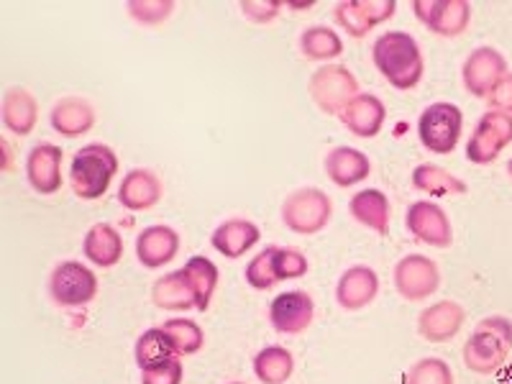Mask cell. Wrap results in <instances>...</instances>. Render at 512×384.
Listing matches in <instances>:
<instances>
[{
    "mask_svg": "<svg viewBox=\"0 0 512 384\" xmlns=\"http://www.w3.org/2000/svg\"><path fill=\"white\" fill-rule=\"evenodd\" d=\"M372 62L379 75L395 90L418 88L425 75L420 44L408 31H384L372 44Z\"/></svg>",
    "mask_w": 512,
    "mask_h": 384,
    "instance_id": "obj_1",
    "label": "cell"
},
{
    "mask_svg": "<svg viewBox=\"0 0 512 384\" xmlns=\"http://www.w3.org/2000/svg\"><path fill=\"white\" fill-rule=\"evenodd\" d=\"M512 354V318L507 315H487L474 326L472 336L466 338L464 364L469 372L489 374L500 372Z\"/></svg>",
    "mask_w": 512,
    "mask_h": 384,
    "instance_id": "obj_2",
    "label": "cell"
},
{
    "mask_svg": "<svg viewBox=\"0 0 512 384\" xmlns=\"http://www.w3.org/2000/svg\"><path fill=\"white\" fill-rule=\"evenodd\" d=\"M118 169H121V162L111 146L93 141L72 154L67 180L80 200H100L111 190Z\"/></svg>",
    "mask_w": 512,
    "mask_h": 384,
    "instance_id": "obj_3",
    "label": "cell"
},
{
    "mask_svg": "<svg viewBox=\"0 0 512 384\" xmlns=\"http://www.w3.org/2000/svg\"><path fill=\"white\" fill-rule=\"evenodd\" d=\"M461 134H464V113L456 103H438L425 105L418 118V139L425 152L446 157L459 146Z\"/></svg>",
    "mask_w": 512,
    "mask_h": 384,
    "instance_id": "obj_4",
    "label": "cell"
},
{
    "mask_svg": "<svg viewBox=\"0 0 512 384\" xmlns=\"http://www.w3.org/2000/svg\"><path fill=\"white\" fill-rule=\"evenodd\" d=\"M280 216L285 228H290L292 233L313 236L331 223L333 200L320 187H300L287 195Z\"/></svg>",
    "mask_w": 512,
    "mask_h": 384,
    "instance_id": "obj_5",
    "label": "cell"
},
{
    "mask_svg": "<svg viewBox=\"0 0 512 384\" xmlns=\"http://www.w3.org/2000/svg\"><path fill=\"white\" fill-rule=\"evenodd\" d=\"M98 274L77 259H64L49 274V297L59 308H85L98 297Z\"/></svg>",
    "mask_w": 512,
    "mask_h": 384,
    "instance_id": "obj_6",
    "label": "cell"
},
{
    "mask_svg": "<svg viewBox=\"0 0 512 384\" xmlns=\"http://www.w3.org/2000/svg\"><path fill=\"white\" fill-rule=\"evenodd\" d=\"M308 93L326 116H341L359 95V80L344 64H323L310 75Z\"/></svg>",
    "mask_w": 512,
    "mask_h": 384,
    "instance_id": "obj_7",
    "label": "cell"
},
{
    "mask_svg": "<svg viewBox=\"0 0 512 384\" xmlns=\"http://www.w3.org/2000/svg\"><path fill=\"white\" fill-rule=\"evenodd\" d=\"M392 280H395V290L402 300L425 303L441 287V269H438V264L433 262L431 256L408 254L395 264Z\"/></svg>",
    "mask_w": 512,
    "mask_h": 384,
    "instance_id": "obj_8",
    "label": "cell"
},
{
    "mask_svg": "<svg viewBox=\"0 0 512 384\" xmlns=\"http://www.w3.org/2000/svg\"><path fill=\"white\" fill-rule=\"evenodd\" d=\"M512 144V116L500 111H487L477 121L472 139L466 141V159L477 167L497 162L500 154Z\"/></svg>",
    "mask_w": 512,
    "mask_h": 384,
    "instance_id": "obj_9",
    "label": "cell"
},
{
    "mask_svg": "<svg viewBox=\"0 0 512 384\" xmlns=\"http://www.w3.org/2000/svg\"><path fill=\"white\" fill-rule=\"evenodd\" d=\"M413 13L420 24L441 39H459L472 26V3L466 0H415Z\"/></svg>",
    "mask_w": 512,
    "mask_h": 384,
    "instance_id": "obj_10",
    "label": "cell"
},
{
    "mask_svg": "<svg viewBox=\"0 0 512 384\" xmlns=\"http://www.w3.org/2000/svg\"><path fill=\"white\" fill-rule=\"evenodd\" d=\"M507 72H510V67H507V59L500 49L477 47L461 64V82L472 98L487 100Z\"/></svg>",
    "mask_w": 512,
    "mask_h": 384,
    "instance_id": "obj_11",
    "label": "cell"
},
{
    "mask_svg": "<svg viewBox=\"0 0 512 384\" xmlns=\"http://www.w3.org/2000/svg\"><path fill=\"white\" fill-rule=\"evenodd\" d=\"M395 13V0H338L333 6L338 29L346 31L351 39H364L377 26L387 24Z\"/></svg>",
    "mask_w": 512,
    "mask_h": 384,
    "instance_id": "obj_12",
    "label": "cell"
},
{
    "mask_svg": "<svg viewBox=\"0 0 512 384\" xmlns=\"http://www.w3.org/2000/svg\"><path fill=\"white\" fill-rule=\"evenodd\" d=\"M405 228L415 241L431 249H448L454 244V226L446 208L433 200H415L405 213Z\"/></svg>",
    "mask_w": 512,
    "mask_h": 384,
    "instance_id": "obj_13",
    "label": "cell"
},
{
    "mask_svg": "<svg viewBox=\"0 0 512 384\" xmlns=\"http://www.w3.org/2000/svg\"><path fill=\"white\" fill-rule=\"evenodd\" d=\"M315 320L313 297L305 290H287L280 292L269 303V323L277 333L285 336H300L308 331Z\"/></svg>",
    "mask_w": 512,
    "mask_h": 384,
    "instance_id": "obj_14",
    "label": "cell"
},
{
    "mask_svg": "<svg viewBox=\"0 0 512 384\" xmlns=\"http://www.w3.org/2000/svg\"><path fill=\"white\" fill-rule=\"evenodd\" d=\"M62 159V146L52 144V141L31 146V152L26 154V182L31 185V190L39 195H54L62 190Z\"/></svg>",
    "mask_w": 512,
    "mask_h": 384,
    "instance_id": "obj_15",
    "label": "cell"
},
{
    "mask_svg": "<svg viewBox=\"0 0 512 384\" xmlns=\"http://www.w3.org/2000/svg\"><path fill=\"white\" fill-rule=\"evenodd\" d=\"M379 295V274L367 264H354L344 269L336 282V303L341 310H364L377 300Z\"/></svg>",
    "mask_w": 512,
    "mask_h": 384,
    "instance_id": "obj_16",
    "label": "cell"
},
{
    "mask_svg": "<svg viewBox=\"0 0 512 384\" xmlns=\"http://www.w3.org/2000/svg\"><path fill=\"white\" fill-rule=\"evenodd\" d=\"M464 323V305L456 303V300H441V303H433L420 310L418 333L428 344H448L451 338L459 336Z\"/></svg>",
    "mask_w": 512,
    "mask_h": 384,
    "instance_id": "obj_17",
    "label": "cell"
},
{
    "mask_svg": "<svg viewBox=\"0 0 512 384\" xmlns=\"http://www.w3.org/2000/svg\"><path fill=\"white\" fill-rule=\"evenodd\" d=\"M180 254V233L172 226H146L136 236V259L144 269H162Z\"/></svg>",
    "mask_w": 512,
    "mask_h": 384,
    "instance_id": "obj_18",
    "label": "cell"
},
{
    "mask_svg": "<svg viewBox=\"0 0 512 384\" xmlns=\"http://www.w3.org/2000/svg\"><path fill=\"white\" fill-rule=\"evenodd\" d=\"M162 195V180L154 175L152 169L144 167L128 169L121 180V187H118V203H121V208L131 210V213H144V210L157 208Z\"/></svg>",
    "mask_w": 512,
    "mask_h": 384,
    "instance_id": "obj_19",
    "label": "cell"
},
{
    "mask_svg": "<svg viewBox=\"0 0 512 384\" xmlns=\"http://www.w3.org/2000/svg\"><path fill=\"white\" fill-rule=\"evenodd\" d=\"M338 121L359 139H377L387 121V105L377 95L359 93L346 105V111L338 116Z\"/></svg>",
    "mask_w": 512,
    "mask_h": 384,
    "instance_id": "obj_20",
    "label": "cell"
},
{
    "mask_svg": "<svg viewBox=\"0 0 512 384\" xmlns=\"http://www.w3.org/2000/svg\"><path fill=\"white\" fill-rule=\"evenodd\" d=\"M49 123L62 139H82L95 128V108L80 95H67L54 103Z\"/></svg>",
    "mask_w": 512,
    "mask_h": 384,
    "instance_id": "obj_21",
    "label": "cell"
},
{
    "mask_svg": "<svg viewBox=\"0 0 512 384\" xmlns=\"http://www.w3.org/2000/svg\"><path fill=\"white\" fill-rule=\"evenodd\" d=\"M323 169L336 187H356L372 175V159L356 146H333L323 159Z\"/></svg>",
    "mask_w": 512,
    "mask_h": 384,
    "instance_id": "obj_22",
    "label": "cell"
},
{
    "mask_svg": "<svg viewBox=\"0 0 512 384\" xmlns=\"http://www.w3.org/2000/svg\"><path fill=\"white\" fill-rule=\"evenodd\" d=\"M82 254L93 267L113 269L118 262H123V254H126L121 231L111 223H95L82 239Z\"/></svg>",
    "mask_w": 512,
    "mask_h": 384,
    "instance_id": "obj_23",
    "label": "cell"
},
{
    "mask_svg": "<svg viewBox=\"0 0 512 384\" xmlns=\"http://www.w3.org/2000/svg\"><path fill=\"white\" fill-rule=\"evenodd\" d=\"M262 241V228L256 226L249 218H231V221H223L221 226H216L213 236H210V244L226 259H241V256L249 254L256 244Z\"/></svg>",
    "mask_w": 512,
    "mask_h": 384,
    "instance_id": "obj_24",
    "label": "cell"
},
{
    "mask_svg": "<svg viewBox=\"0 0 512 384\" xmlns=\"http://www.w3.org/2000/svg\"><path fill=\"white\" fill-rule=\"evenodd\" d=\"M0 121L13 136H31L39 123V103L26 88H8L0 100Z\"/></svg>",
    "mask_w": 512,
    "mask_h": 384,
    "instance_id": "obj_25",
    "label": "cell"
},
{
    "mask_svg": "<svg viewBox=\"0 0 512 384\" xmlns=\"http://www.w3.org/2000/svg\"><path fill=\"white\" fill-rule=\"evenodd\" d=\"M349 213L359 226L369 228V231L387 236L390 233V218H392V205L390 198L384 195L377 187H367L359 190L354 198L349 200Z\"/></svg>",
    "mask_w": 512,
    "mask_h": 384,
    "instance_id": "obj_26",
    "label": "cell"
},
{
    "mask_svg": "<svg viewBox=\"0 0 512 384\" xmlns=\"http://www.w3.org/2000/svg\"><path fill=\"white\" fill-rule=\"evenodd\" d=\"M415 190L431 195V198H456V195H466L469 185H466L461 177H456L454 172H448L441 164L423 162L413 169L410 175Z\"/></svg>",
    "mask_w": 512,
    "mask_h": 384,
    "instance_id": "obj_27",
    "label": "cell"
},
{
    "mask_svg": "<svg viewBox=\"0 0 512 384\" xmlns=\"http://www.w3.org/2000/svg\"><path fill=\"white\" fill-rule=\"evenodd\" d=\"M187 282H190V290L195 295V310L205 313L213 303V295L218 290V282H221V272H218L216 262H210L208 256L195 254L190 256L182 267Z\"/></svg>",
    "mask_w": 512,
    "mask_h": 384,
    "instance_id": "obj_28",
    "label": "cell"
},
{
    "mask_svg": "<svg viewBox=\"0 0 512 384\" xmlns=\"http://www.w3.org/2000/svg\"><path fill=\"white\" fill-rule=\"evenodd\" d=\"M152 303L162 310H172V313H187L195 310V295L190 290L185 272H167L164 277L154 280L152 285Z\"/></svg>",
    "mask_w": 512,
    "mask_h": 384,
    "instance_id": "obj_29",
    "label": "cell"
},
{
    "mask_svg": "<svg viewBox=\"0 0 512 384\" xmlns=\"http://www.w3.org/2000/svg\"><path fill=\"white\" fill-rule=\"evenodd\" d=\"M300 52L308 62H326L331 64L333 59L344 54V39L338 36L336 29L323 24L308 26L300 34Z\"/></svg>",
    "mask_w": 512,
    "mask_h": 384,
    "instance_id": "obj_30",
    "label": "cell"
},
{
    "mask_svg": "<svg viewBox=\"0 0 512 384\" xmlns=\"http://www.w3.org/2000/svg\"><path fill=\"white\" fill-rule=\"evenodd\" d=\"M254 374L262 384H287L295 374V356L285 346H264L254 356Z\"/></svg>",
    "mask_w": 512,
    "mask_h": 384,
    "instance_id": "obj_31",
    "label": "cell"
},
{
    "mask_svg": "<svg viewBox=\"0 0 512 384\" xmlns=\"http://www.w3.org/2000/svg\"><path fill=\"white\" fill-rule=\"evenodd\" d=\"M175 356H180L175 351V346H172V341H169V336L164 333V328H149V331L141 333L139 338H136L134 344V359H136V367L144 372V369H152L157 367V364H162V361H169L175 359Z\"/></svg>",
    "mask_w": 512,
    "mask_h": 384,
    "instance_id": "obj_32",
    "label": "cell"
},
{
    "mask_svg": "<svg viewBox=\"0 0 512 384\" xmlns=\"http://www.w3.org/2000/svg\"><path fill=\"white\" fill-rule=\"evenodd\" d=\"M162 328L180 356L198 354V351L205 346V333H203V328H200V323H195V320L169 318V320H164Z\"/></svg>",
    "mask_w": 512,
    "mask_h": 384,
    "instance_id": "obj_33",
    "label": "cell"
},
{
    "mask_svg": "<svg viewBox=\"0 0 512 384\" xmlns=\"http://www.w3.org/2000/svg\"><path fill=\"white\" fill-rule=\"evenodd\" d=\"M405 384H454V372L451 364L438 356H423L408 369Z\"/></svg>",
    "mask_w": 512,
    "mask_h": 384,
    "instance_id": "obj_34",
    "label": "cell"
},
{
    "mask_svg": "<svg viewBox=\"0 0 512 384\" xmlns=\"http://www.w3.org/2000/svg\"><path fill=\"white\" fill-rule=\"evenodd\" d=\"M244 280L251 290L259 292H267L272 290V287L280 285V282H277V274H274V246L262 249L249 264H246Z\"/></svg>",
    "mask_w": 512,
    "mask_h": 384,
    "instance_id": "obj_35",
    "label": "cell"
},
{
    "mask_svg": "<svg viewBox=\"0 0 512 384\" xmlns=\"http://www.w3.org/2000/svg\"><path fill=\"white\" fill-rule=\"evenodd\" d=\"M308 272L310 262L303 251L295 249V246H274V274H277V282L303 280Z\"/></svg>",
    "mask_w": 512,
    "mask_h": 384,
    "instance_id": "obj_36",
    "label": "cell"
},
{
    "mask_svg": "<svg viewBox=\"0 0 512 384\" xmlns=\"http://www.w3.org/2000/svg\"><path fill=\"white\" fill-rule=\"evenodd\" d=\"M177 3L175 0H128L126 11L141 26H159L172 18Z\"/></svg>",
    "mask_w": 512,
    "mask_h": 384,
    "instance_id": "obj_37",
    "label": "cell"
},
{
    "mask_svg": "<svg viewBox=\"0 0 512 384\" xmlns=\"http://www.w3.org/2000/svg\"><path fill=\"white\" fill-rule=\"evenodd\" d=\"M239 8L251 24H272L285 8V0H244L239 3Z\"/></svg>",
    "mask_w": 512,
    "mask_h": 384,
    "instance_id": "obj_38",
    "label": "cell"
},
{
    "mask_svg": "<svg viewBox=\"0 0 512 384\" xmlns=\"http://www.w3.org/2000/svg\"><path fill=\"white\" fill-rule=\"evenodd\" d=\"M182 379H185V364L180 356L141 372V384H182Z\"/></svg>",
    "mask_w": 512,
    "mask_h": 384,
    "instance_id": "obj_39",
    "label": "cell"
},
{
    "mask_svg": "<svg viewBox=\"0 0 512 384\" xmlns=\"http://www.w3.org/2000/svg\"><path fill=\"white\" fill-rule=\"evenodd\" d=\"M484 103L489 105V111H500L512 116V72H507V75L502 77L500 85L489 93V98L484 100Z\"/></svg>",
    "mask_w": 512,
    "mask_h": 384,
    "instance_id": "obj_40",
    "label": "cell"
},
{
    "mask_svg": "<svg viewBox=\"0 0 512 384\" xmlns=\"http://www.w3.org/2000/svg\"><path fill=\"white\" fill-rule=\"evenodd\" d=\"M0 152H3V157H0V172L11 175L16 164H13V152H11V144H8V139H0Z\"/></svg>",
    "mask_w": 512,
    "mask_h": 384,
    "instance_id": "obj_41",
    "label": "cell"
},
{
    "mask_svg": "<svg viewBox=\"0 0 512 384\" xmlns=\"http://www.w3.org/2000/svg\"><path fill=\"white\" fill-rule=\"evenodd\" d=\"M315 6V0H308V3H295V0H287L285 8H290V11H310V8Z\"/></svg>",
    "mask_w": 512,
    "mask_h": 384,
    "instance_id": "obj_42",
    "label": "cell"
},
{
    "mask_svg": "<svg viewBox=\"0 0 512 384\" xmlns=\"http://www.w3.org/2000/svg\"><path fill=\"white\" fill-rule=\"evenodd\" d=\"M507 175H510V180H512V157H510V162H507Z\"/></svg>",
    "mask_w": 512,
    "mask_h": 384,
    "instance_id": "obj_43",
    "label": "cell"
},
{
    "mask_svg": "<svg viewBox=\"0 0 512 384\" xmlns=\"http://www.w3.org/2000/svg\"><path fill=\"white\" fill-rule=\"evenodd\" d=\"M228 384H244V382H228Z\"/></svg>",
    "mask_w": 512,
    "mask_h": 384,
    "instance_id": "obj_44",
    "label": "cell"
}]
</instances>
